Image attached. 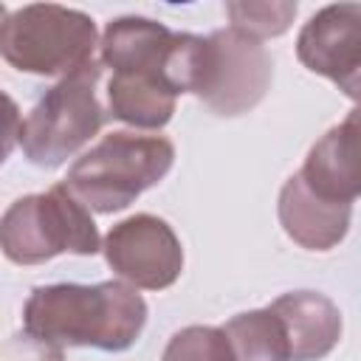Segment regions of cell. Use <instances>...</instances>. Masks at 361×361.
Listing matches in <instances>:
<instances>
[{
	"mask_svg": "<svg viewBox=\"0 0 361 361\" xmlns=\"http://www.w3.org/2000/svg\"><path fill=\"white\" fill-rule=\"evenodd\" d=\"M147 324V302L124 279L96 285L56 282L31 290L23 307V330L31 341L59 353L62 347L130 350Z\"/></svg>",
	"mask_w": 361,
	"mask_h": 361,
	"instance_id": "6da1fadb",
	"label": "cell"
},
{
	"mask_svg": "<svg viewBox=\"0 0 361 361\" xmlns=\"http://www.w3.org/2000/svg\"><path fill=\"white\" fill-rule=\"evenodd\" d=\"M172 164L175 147L169 138L118 130L71 164L65 186L90 212L113 214L161 183Z\"/></svg>",
	"mask_w": 361,
	"mask_h": 361,
	"instance_id": "7a4b0ae2",
	"label": "cell"
},
{
	"mask_svg": "<svg viewBox=\"0 0 361 361\" xmlns=\"http://www.w3.org/2000/svg\"><path fill=\"white\" fill-rule=\"evenodd\" d=\"M0 245L17 265H39L59 254L93 257L102 248L90 209L65 186L14 200L0 220Z\"/></svg>",
	"mask_w": 361,
	"mask_h": 361,
	"instance_id": "3957f363",
	"label": "cell"
},
{
	"mask_svg": "<svg viewBox=\"0 0 361 361\" xmlns=\"http://www.w3.org/2000/svg\"><path fill=\"white\" fill-rule=\"evenodd\" d=\"M96 23L90 14L56 3H31L17 11L3 8V59L37 76H68L93 62Z\"/></svg>",
	"mask_w": 361,
	"mask_h": 361,
	"instance_id": "277c9868",
	"label": "cell"
},
{
	"mask_svg": "<svg viewBox=\"0 0 361 361\" xmlns=\"http://www.w3.org/2000/svg\"><path fill=\"white\" fill-rule=\"evenodd\" d=\"M102 62L62 76L20 124L23 155L42 169H54L76 155L104 124V107L99 102Z\"/></svg>",
	"mask_w": 361,
	"mask_h": 361,
	"instance_id": "5b68a950",
	"label": "cell"
},
{
	"mask_svg": "<svg viewBox=\"0 0 361 361\" xmlns=\"http://www.w3.org/2000/svg\"><path fill=\"white\" fill-rule=\"evenodd\" d=\"M271 79L274 62L265 45L228 25L206 37L203 73L195 96L217 116H240L262 102Z\"/></svg>",
	"mask_w": 361,
	"mask_h": 361,
	"instance_id": "8992f818",
	"label": "cell"
},
{
	"mask_svg": "<svg viewBox=\"0 0 361 361\" xmlns=\"http://www.w3.org/2000/svg\"><path fill=\"white\" fill-rule=\"evenodd\" d=\"M104 259L113 274L141 290H164L183 271V245L172 226L155 214H133L116 223L104 243Z\"/></svg>",
	"mask_w": 361,
	"mask_h": 361,
	"instance_id": "52a82bcc",
	"label": "cell"
},
{
	"mask_svg": "<svg viewBox=\"0 0 361 361\" xmlns=\"http://www.w3.org/2000/svg\"><path fill=\"white\" fill-rule=\"evenodd\" d=\"M299 62L341 82L361 68V3H333L319 8L296 37Z\"/></svg>",
	"mask_w": 361,
	"mask_h": 361,
	"instance_id": "ba28073f",
	"label": "cell"
},
{
	"mask_svg": "<svg viewBox=\"0 0 361 361\" xmlns=\"http://www.w3.org/2000/svg\"><path fill=\"white\" fill-rule=\"evenodd\" d=\"M299 175L322 197L338 203L361 197V107L350 110L310 147Z\"/></svg>",
	"mask_w": 361,
	"mask_h": 361,
	"instance_id": "9c48e42d",
	"label": "cell"
},
{
	"mask_svg": "<svg viewBox=\"0 0 361 361\" xmlns=\"http://www.w3.org/2000/svg\"><path fill=\"white\" fill-rule=\"evenodd\" d=\"M276 214H279L285 234L296 245H302L307 251H330L347 237L353 203H338V200L322 197L296 172L282 183Z\"/></svg>",
	"mask_w": 361,
	"mask_h": 361,
	"instance_id": "30bf717a",
	"label": "cell"
},
{
	"mask_svg": "<svg viewBox=\"0 0 361 361\" xmlns=\"http://www.w3.org/2000/svg\"><path fill=\"white\" fill-rule=\"evenodd\" d=\"M268 307L285 324L290 361H322L341 338V310L319 290H290Z\"/></svg>",
	"mask_w": 361,
	"mask_h": 361,
	"instance_id": "8fae6325",
	"label": "cell"
},
{
	"mask_svg": "<svg viewBox=\"0 0 361 361\" xmlns=\"http://www.w3.org/2000/svg\"><path fill=\"white\" fill-rule=\"evenodd\" d=\"M172 39H175V31L158 20L135 17V14L116 17L107 23L99 42L102 65L110 68L113 73H147L164 82V62Z\"/></svg>",
	"mask_w": 361,
	"mask_h": 361,
	"instance_id": "7c38bea8",
	"label": "cell"
},
{
	"mask_svg": "<svg viewBox=\"0 0 361 361\" xmlns=\"http://www.w3.org/2000/svg\"><path fill=\"white\" fill-rule=\"evenodd\" d=\"M175 93L147 73H113L107 82V110L113 118L138 127L161 130L175 113Z\"/></svg>",
	"mask_w": 361,
	"mask_h": 361,
	"instance_id": "4fadbf2b",
	"label": "cell"
},
{
	"mask_svg": "<svg viewBox=\"0 0 361 361\" xmlns=\"http://www.w3.org/2000/svg\"><path fill=\"white\" fill-rule=\"evenodd\" d=\"M234 361H290V341L271 307L245 310L223 324Z\"/></svg>",
	"mask_w": 361,
	"mask_h": 361,
	"instance_id": "5bb4252c",
	"label": "cell"
},
{
	"mask_svg": "<svg viewBox=\"0 0 361 361\" xmlns=\"http://www.w3.org/2000/svg\"><path fill=\"white\" fill-rule=\"evenodd\" d=\"M296 3L288 0H274V3H226V14L231 17V28L254 37V39H268L279 37L290 28L296 17Z\"/></svg>",
	"mask_w": 361,
	"mask_h": 361,
	"instance_id": "9a60e30c",
	"label": "cell"
},
{
	"mask_svg": "<svg viewBox=\"0 0 361 361\" xmlns=\"http://www.w3.org/2000/svg\"><path fill=\"white\" fill-rule=\"evenodd\" d=\"M161 361H234V353L223 327L189 324L169 338Z\"/></svg>",
	"mask_w": 361,
	"mask_h": 361,
	"instance_id": "2e32d148",
	"label": "cell"
},
{
	"mask_svg": "<svg viewBox=\"0 0 361 361\" xmlns=\"http://www.w3.org/2000/svg\"><path fill=\"white\" fill-rule=\"evenodd\" d=\"M338 90H341L347 99H353L355 107H361V68H358L355 73H350L347 79H341V82H338Z\"/></svg>",
	"mask_w": 361,
	"mask_h": 361,
	"instance_id": "e0dca14e",
	"label": "cell"
}]
</instances>
